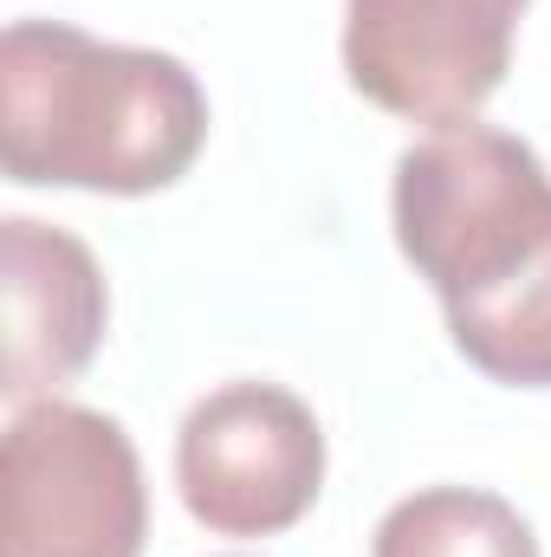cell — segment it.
<instances>
[{"instance_id":"cell-6","label":"cell","mask_w":551,"mask_h":557,"mask_svg":"<svg viewBox=\"0 0 551 557\" xmlns=\"http://www.w3.org/2000/svg\"><path fill=\"white\" fill-rule=\"evenodd\" d=\"M0 260H7V363L0 389L26 409L33 396H52L72 383L98 337H105V273L85 240L46 221H0Z\"/></svg>"},{"instance_id":"cell-5","label":"cell","mask_w":551,"mask_h":557,"mask_svg":"<svg viewBox=\"0 0 551 557\" xmlns=\"http://www.w3.org/2000/svg\"><path fill=\"white\" fill-rule=\"evenodd\" d=\"M532 0H344V72L403 124H474Z\"/></svg>"},{"instance_id":"cell-4","label":"cell","mask_w":551,"mask_h":557,"mask_svg":"<svg viewBox=\"0 0 551 557\" xmlns=\"http://www.w3.org/2000/svg\"><path fill=\"white\" fill-rule=\"evenodd\" d=\"M182 506L221 539H273L325 486L318 416L279 383H228L201 396L175 434Z\"/></svg>"},{"instance_id":"cell-1","label":"cell","mask_w":551,"mask_h":557,"mask_svg":"<svg viewBox=\"0 0 551 557\" xmlns=\"http://www.w3.org/2000/svg\"><path fill=\"white\" fill-rule=\"evenodd\" d=\"M396 240L454 350L513 389L551 383V175L493 124H448L396 162Z\"/></svg>"},{"instance_id":"cell-2","label":"cell","mask_w":551,"mask_h":557,"mask_svg":"<svg viewBox=\"0 0 551 557\" xmlns=\"http://www.w3.org/2000/svg\"><path fill=\"white\" fill-rule=\"evenodd\" d=\"M208 137L201 78L149 46H111L59 20L0 33V162L26 188H169Z\"/></svg>"},{"instance_id":"cell-3","label":"cell","mask_w":551,"mask_h":557,"mask_svg":"<svg viewBox=\"0 0 551 557\" xmlns=\"http://www.w3.org/2000/svg\"><path fill=\"white\" fill-rule=\"evenodd\" d=\"M149 493L131 434L85 403H26L0 441V557H143Z\"/></svg>"},{"instance_id":"cell-7","label":"cell","mask_w":551,"mask_h":557,"mask_svg":"<svg viewBox=\"0 0 551 557\" xmlns=\"http://www.w3.org/2000/svg\"><path fill=\"white\" fill-rule=\"evenodd\" d=\"M370 557H539V539L500 493L421 486L383 512Z\"/></svg>"}]
</instances>
